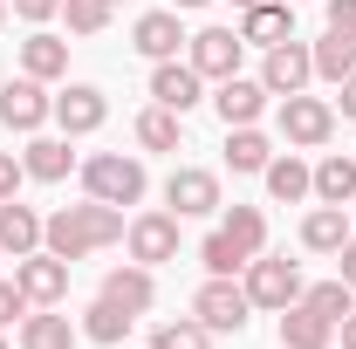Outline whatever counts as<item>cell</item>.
I'll return each instance as SVG.
<instances>
[{
    "instance_id": "f6af8a7d",
    "label": "cell",
    "mask_w": 356,
    "mask_h": 349,
    "mask_svg": "<svg viewBox=\"0 0 356 349\" xmlns=\"http://www.w3.org/2000/svg\"><path fill=\"white\" fill-rule=\"evenodd\" d=\"M110 7H117V0H110Z\"/></svg>"
},
{
    "instance_id": "7bdbcfd3",
    "label": "cell",
    "mask_w": 356,
    "mask_h": 349,
    "mask_svg": "<svg viewBox=\"0 0 356 349\" xmlns=\"http://www.w3.org/2000/svg\"><path fill=\"white\" fill-rule=\"evenodd\" d=\"M233 7H240V14H247V7H261V0H233Z\"/></svg>"
},
{
    "instance_id": "2e32d148",
    "label": "cell",
    "mask_w": 356,
    "mask_h": 349,
    "mask_svg": "<svg viewBox=\"0 0 356 349\" xmlns=\"http://www.w3.org/2000/svg\"><path fill=\"white\" fill-rule=\"evenodd\" d=\"M103 302H117V308H131V315H144V308L158 302V281H151V267H110L103 274Z\"/></svg>"
},
{
    "instance_id": "83f0119b",
    "label": "cell",
    "mask_w": 356,
    "mask_h": 349,
    "mask_svg": "<svg viewBox=\"0 0 356 349\" xmlns=\"http://www.w3.org/2000/svg\"><path fill=\"white\" fill-rule=\"evenodd\" d=\"M220 233L233 240V247H240V254H247V261H254V254L267 247V219H261V206H233V213L220 219Z\"/></svg>"
},
{
    "instance_id": "d4e9b609",
    "label": "cell",
    "mask_w": 356,
    "mask_h": 349,
    "mask_svg": "<svg viewBox=\"0 0 356 349\" xmlns=\"http://www.w3.org/2000/svg\"><path fill=\"white\" fill-rule=\"evenodd\" d=\"M261 178H267V192H274L281 206H295V199H309V192H315V172L295 158V151H288V158H267Z\"/></svg>"
},
{
    "instance_id": "277c9868",
    "label": "cell",
    "mask_w": 356,
    "mask_h": 349,
    "mask_svg": "<svg viewBox=\"0 0 356 349\" xmlns=\"http://www.w3.org/2000/svg\"><path fill=\"white\" fill-rule=\"evenodd\" d=\"M281 137L288 144H302V151H322L329 137H336V103H322V96H281Z\"/></svg>"
},
{
    "instance_id": "7402d4cb",
    "label": "cell",
    "mask_w": 356,
    "mask_h": 349,
    "mask_svg": "<svg viewBox=\"0 0 356 349\" xmlns=\"http://www.w3.org/2000/svg\"><path fill=\"white\" fill-rule=\"evenodd\" d=\"M350 240V206H315L309 219H302V247L309 254H336Z\"/></svg>"
},
{
    "instance_id": "e0dca14e",
    "label": "cell",
    "mask_w": 356,
    "mask_h": 349,
    "mask_svg": "<svg viewBox=\"0 0 356 349\" xmlns=\"http://www.w3.org/2000/svg\"><path fill=\"white\" fill-rule=\"evenodd\" d=\"M213 110L226 117V131H240V124H254V117L267 110V89L247 83V76H226V83L213 89Z\"/></svg>"
},
{
    "instance_id": "b9f144b4",
    "label": "cell",
    "mask_w": 356,
    "mask_h": 349,
    "mask_svg": "<svg viewBox=\"0 0 356 349\" xmlns=\"http://www.w3.org/2000/svg\"><path fill=\"white\" fill-rule=\"evenodd\" d=\"M172 7H178V14H192V7H206V0H172Z\"/></svg>"
},
{
    "instance_id": "ab89813d",
    "label": "cell",
    "mask_w": 356,
    "mask_h": 349,
    "mask_svg": "<svg viewBox=\"0 0 356 349\" xmlns=\"http://www.w3.org/2000/svg\"><path fill=\"white\" fill-rule=\"evenodd\" d=\"M336 117H356V76L336 83Z\"/></svg>"
},
{
    "instance_id": "f35d334b",
    "label": "cell",
    "mask_w": 356,
    "mask_h": 349,
    "mask_svg": "<svg viewBox=\"0 0 356 349\" xmlns=\"http://www.w3.org/2000/svg\"><path fill=\"white\" fill-rule=\"evenodd\" d=\"M336 274H343V281H350V288H356V233H350V240H343V247H336Z\"/></svg>"
},
{
    "instance_id": "ffe728a7",
    "label": "cell",
    "mask_w": 356,
    "mask_h": 349,
    "mask_svg": "<svg viewBox=\"0 0 356 349\" xmlns=\"http://www.w3.org/2000/svg\"><path fill=\"white\" fill-rule=\"evenodd\" d=\"M42 247V213L35 206H21V199H0V254H35Z\"/></svg>"
},
{
    "instance_id": "f1b7e54d",
    "label": "cell",
    "mask_w": 356,
    "mask_h": 349,
    "mask_svg": "<svg viewBox=\"0 0 356 349\" xmlns=\"http://www.w3.org/2000/svg\"><path fill=\"white\" fill-rule=\"evenodd\" d=\"M309 55H315V76H322V83H343V76H356V42H350V35H322Z\"/></svg>"
},
{
    "instance_id": "cb8c5ba5",
    "label": "cell",
    "mask_w": 356,
    "mask_h": 349,
    "mask_svg": "<svg viewBox=\"0 0 356 349\" xmlns=\"http://www.w3.org/2000/svg\"><path fill=\"white\" fill-rule=\"evenodd\" d=\"M131 322H137L131 308L103 302V295H96V302L83 308V336H89V343H103V349H117V343H124V336H131Z\"/></svg>"
},
{
    "instance_id": "4fadbf2b",
    "label": "cell",
    "mask_w": 356,
    "mask_h": 349,
    "mask_svg": "<svg viewBox=\"0 0 356 349\" xmlns=\"http://www.w3.org/2000/svg\"><path fill=\"white\" fill-rule=\"evenodd\" d=\"M199 89H206V76H199V69H192V62H158V76H151V96H158V103H165V110H178V117H185V110H199V103H206V96H199Z\"/></svg>"
},
{
    "instance_id": "4dcf8cb0",
    "label": "cell",
    "mask_w": 356,
    "mask_h": 349,
    "mask_svg": "<svg viewBox=\"0 0 356 349\" xmlns=\"http://www.w3.org/2000/svg\"><path fill=\"white\" fill-rule=\"evenodd\" d=\"M137 144H144V151H178V110L151 103V110L137 117Z\"/></svg>"
},
{
    "instance_id": "4316f807",
    "label": "cell",
    "mask_w": 356,
    "mask_h": 349,
    "mask_svg": "<svg viewBox=\"0 0 356 349\" xmlns=\"http://www.w3.org/2000/svg\"><path fill=\"white\" fill-rule=\"evenodd\" d=\"M267 158H274V144H267L254 124L226 131V165H233V172H267Z\"/></svg>"
},
{
    "instance_id": "7c38bea8",
    "label": "cell",
    "mask_w": 356,
    "mask_h": 349,
    "mask_svg": "<svg viewBox=\"0 0 356 349\" xmlns=\"http://www.w3.org/2000/svg\"><path fill=\"white\" fill-rule=\"evenodd\" d=\"M103 117H110V96H103L96 83H69L62 96H55V124H62V137L103 131Z\"/></svg>"
},
{
    "instance_id": "f546056e",
    "label": "cell",
    "mask_w": 356,
    "mask_h": 349,
    "mask_svg": "<svg viewBox=\"0 0 356 349\" xmlns=\"http://www.w3.org/2000/svg\"><path fill=\"white\" fill-rule=\"evenodd\" d=\"M302 302H309L315 315H329V322H343V315H356V288L336 274V281H315V288H302Z\"/></svg>"
},
{
    "instance_id": "d590c367",
    "label": "cell",
    "mask_w": 356,
    "mask_h": 349,
    "mask_svg": "<svg viewBox=\"0 0 356 349\" xmlns=\"http://www.w3.org/2000/svg\"><path fill=\"white\" fill-rule=\"evenodd\" d=\"M21 178H28V165H21L14 151H0V199H14V192H21Z\"/></svg>"
},
{
    "instance_id": "e575fe53",
    "label": "cell",
    "mask_w": 356,
    "mask_h": 349,
    "mask_svg": "<svg viewBox=\"0 0 356 349\" xmlns=\"http://www.w3.org/2000/svg\"><path fill=\"white\" fill-rule=\"evenodd\" d=\"M28 295H21V281H0V329H7V322H21V315H28Z\"/></svg>"
},
{
    "instance_id": "74e56055",
    "label": "cell",
    "mask_w": 356,
    "mask_h": 349,
    "mask_svg": "<svg viewBox=\"0 0 356 349\" xmlns=\"http://www.w3.org/2000/svg\"><path fill=\"white\" fill-rule=\"evenodd\" d=\"M21 21H48V14H62V0H7Z\"/></svg>"
},
{
    "instance_id": "d6986e66",
    "label": "cell",
    "mask_w": 356,
    "mask_h": 349,
    "mask_svg": "<svg viewBox=\"0 0 356 349\" xmlns=\"http://www.w3.org/2000/svg\"><path fill=\"white\" fill-rule=\"evenodd\" d=\"M21 76H35V83L69 76V42H62V35H48V28H35V35L21 42Z\"/></svg>"
},
{
    "instance_id": "6da1fadb",
    "label": "cell",
    "mask_w": 356,
    "mask_h": 349,
    "mask_svg": "<svg viewBox=\"0 0 356 349\" xmlns=\"http://www.w3.org/2000/svg\"><path fill=\"white\" fill-rule=\"evenodd\" d=\"M124 240V206H103V199H89V206H62L55 219H42V247L55 261H83L96 247H117Z\"/></svg>"
},
{
    "instance_id": "484cf974",
    "label": "cell",
    "mask_w": 356,
    "mask_h": 349,
    "mask_svg": "<svg viewBox=\"0 0 356 349\" xmlns=\"http://www.w3.org/2000/svg\"><path fill=\"white\" fill-rule=\"evenodd\" d=\"M21 349H76V329H69V315H55V308H35V315H21Z\"/></svg>"
},
{
    "instance_id": "5b68a950",
    "label": "cell",
    "mask_w": 356,
    "mask_h": 349,
    "mask_svg": "<svg viewBox=\"0 0 356 349\" xmlns=\"http://www.w3.org/2000/svg\"><path fill=\"white\" fill-rule=\"evenodd\" d=\"M240 288H247L254 308H274V315H281L288 302H302V267H295V261H261V254H254Z\"/></svg>"
},
{
    "instance_id": "ba28073f",
    "label": "cell",
    "mask_w": 356,
    "mask_h": 349,
    "mask_svg": "<svg viewBox=\"0 0 356 349\" xmlns=\"http://www.w3.org/2000/svg\"><path fill=\"white\" fill-rule=\"evenodd\" d=\"M309 76H315V55H309V42H274L267 48V62H261V89L267 96H295V89H309Z\"/></svg>"
},
{
    "instance_id": "5bb4252c",
    "label": "cell",
    "mask_w": 356,
    "mask_h": 349,
    "mask_svg": "<svg viewBox=\"0 0 356 349\" xmlns=\"http://www.w3.org/2000/svg\"><path fill=\"white\" fill-rule=\"evenodd\" d=\"M295 35V0L281 7V0H261V7H247L240 14V42L247 48H274V42H288Z\"/></svg>"
},
{
    "instance_id": "d6a6232c",
    "label": "cell",
    "mask_w": 356,
    "mask_h": 349,
    "mask_svg": "<svg viewBox=\"0 0 356 349\" xmlns=\"http://www.w3.org/2000/svg\"><path fill=\"white\" fill-rule=\"evenodd\" d=\"M199 261H206V274H240V267H247V254H240V247H233L226 233H206Z\"/></svg>"
},
{
    "instance_id": "3957f363",
    "label": "cell",
    "mask_w": 356,
    "mask_h": 349,
    "mask_svg": "<svg viewBox=\"0 0 356 349\" xmlns=\"http://www.w3.org/2000/svg\"><path fill=\"white\" fill-rule=\"evenodd\" d=\"M192 315H199L213 336H240L247 315H254V302H247V288H240L233 274H206V288L192 295Z\"/></svg>"
},
{
    "instance_id": "9c48e42d",
    "label": "cell",
    "mask_w": 356,
    "mask_h": 349,
    "mask_svg": "<svg viewBox=\"0 0 356 349\" xmlns=\"http://www.w3.org/2000/svg\"><path fill=\"white\" fill-rule=\"evenodd\" d=\"M14 281H21V295H28L35 308H55L62 295H69V261H55L48 247H35V254L14 261Z\"/></svg>"
},
{
    "instance_id": "ac0fdd59",
    "label": "cell",
    "mask_w": 356,
    "mask_h": 349,
    "mask_svg": "<svg viewBox=\"0 0 356 349\" xmlns=\"http://www.w3.org/2000/svg\"><path fill=\"white\" fill-rule=\"evenodd\" d=\"M131 42H137V55H151V62H172L178 42H192V35L178 28V7H165V14H144V21H137Z\"/></svg>"
},
{
    "instance_id": "ee69618b",
    "label": "cell",
    "mask_w": 356,
    "mask_h": 349,
    "mask_svg": "<svg viewBox=\"0 0 356 349\" xmlns=\"http://www.w3.org/2000/svg\"><path fill=\"white\" fill-rule=\"evenodd\" d=\"M0 28H7V0H0Z\"/></svg>"
},
{
    "instance_id": "8d00e7d4",
    "label": "cell",
    "mask_w": 356,
    "mask_h": 349,
    "mask_svg": "<svg viewBox=\"0 0 356 349\" xmlns=\"http://www.w3.org/2000/svg\"><path fill=\"white\" fill-rule=\"evenodd\" d=\"M329 35H350L356 42V0H329Z\"/></svg>"
},
{
    "instance_id": "52a82bcc",
    "label": "cell",
    "mask_w": 356,
    "mask_h": 349,
    "mask_svg": "<svg viewBox=\"0 0 356 349\" xmlns=\"http://www.w3.org/2000/svg\"><path fill=\"white\" fill-rule=\"evenodd\" d=\"M165 206H172L178 219H206V213H220L226 199H220V178H213V172H199V165H178V172L165 178Z\"/></svg>"
},
{
    "instance_id": "8992f818",
    "label": "cell",
    "mask_w": 356,
    "mask_h": 349,
    "mask_svg": "<svg viewBox=\"0 0 356 349\" xmlns=\"http://www.w3.org/2000/svg\"><path fill=\"white\" fill-rule=\"evenodd\" d=\"M240 55H247V42H240V28H199L192 35V69L206 76V83H226V76H240Z\"/></svg>"
},
{
    "instance_id": "1f68e13d",
    "label": "cell",
    "mask_w": 356,
    "mask_h": 349,
    "mask_svg": "<svg viewBox=\"0 0 356 349\" xmlns=\"http://www.w3.org/2000/svg\"><path fill=\"white\" fill-rule=\"evenodd\" d=\"M213 343V329L199 322V315H185V322H158L151 329V349H206Z\"/></svg>"
},
{
    "instance_id": "8fae6325",
    "label": "cell",
    "mask_w": 356,
    "mask_h": 349,
    "mask_svg": "<svg viewBox=\"0 0 356 349\" xmlns=\"http://www.w3.org/2000/svg\"><path fill=\"white\" fill-rule=\"evenodd\" d=\"M131 240V261L137 267H158V261H178V213H137L124 226Z\"/></svg>"
},
{
    "instance_id": "bcb514c9",
    "label": "cell",
    "mask_w": 356,
    "mask_h": 349,
    "mask_svg": "<svg viewBox=\"0 0 356 349\" xmlns=\"http://www.w3.org/2000/svg\"><path fill=\"white\" fill-rule=\"evenodd\" d=\"M0 349H7V343H0Z\"/></svg>"
},
{
    "instance_id": "60d3db41",
    "label": "cell",
    "mask_w": 356,
    "mask_h": 349,
    "mask_svg": "<svg viewBox=\"0 0 356 349\" xmlns=\"http://www.w3.org/2000/svg\"><path fill=\"white\" fill-rule=\"evenodd\" d=\"M336 329H343V349H356V315H343Z\"/></svg>"
},
{
    "instance_id": "7a4b0ae2",
    "label": "cell",
    "mask_w": 356,
    "mask_h": 349,
    "mask_svg": "<svg viewBox=\"0 0 356 349\" xmlns=\"http://www.w3.org/2000/svg\"><path fill=\"white\" fill-rule=\"evenodd\" d=\"M83 192L103 199V206H137V199H144V165L124 158V151H96L83 165Z\"/></svg>"
},
{
    "instance_id": "30bf717a",
    "label": "cell",
    "mask_w": 356,
    "mask_h": 349,
    "mask_svg": "<svg viewBox=\"0 0 356 349\" xmlns=\"http://www.w3.org/2000/svg\"><path fill=\"white\" fill-rule=\"evenodd\" d=\"M48 117H55V96H48L35 76L0 83V124H7V131H42Z\"/></svg>"
},
{
    "instance_id": "9a60e30c",
    "label": "cell",
    "mask_w": 356,
    "mask_h": 349,
    "mask_svg": "<svg viewBox=\"0 0 356 349\" xmlns=\"http://www.w3.org/2000/svg\"><path fill=\"white\" fill-rule=\"evenodd\" d=\"M336 343V322L315 315L309 302H288L281 308V349H329Z\"/></svg>"
},
{
    "instance_id": "603a6c76",
    "label": "cell",
    "mask_w": 356,
    "mask_h": 349,
    "mask_svg": "<svg viewBox=\"0 0 356 349\" xmlns=\"http://www.w3.org/2000/svg\"><path fill=\"white\" fill-rule=\"evenodd\" d=\"M315 199H322V206H356V158L329 151V158L315 165Z\"/></svg>"
},
{
    "instance_id": "836d02e7",
    "label": "cell",
    "mask_w": 356,
    "mask_h": 349,
    "mask_svg": "<svg viewBox=\"0 0 356 349\" xmlns=\"http://www.w3.org/2000/svg\"><path fill=\"white\" fill-rule=\"evenodd\" d=\"M62 14H69L76 35H103L110 28V0H62Z\"/></svg>"
},
{
    "instance_id": "44dd1931",
    "label": "cell",
    "mask_w": 356,
    "mask_h": 349,
    "mask_svg": "<svg viewBox=\"0 0 356 349\" xmlns=\"http://www.w3.org/2000/svg\"><path fill=\"white\" fill-rule=\"evenodd\" d=\"M21 165H28V178H42V185H62L69 165H76V151H69V137H28Z\"/></svg>"
}]
</instances>
